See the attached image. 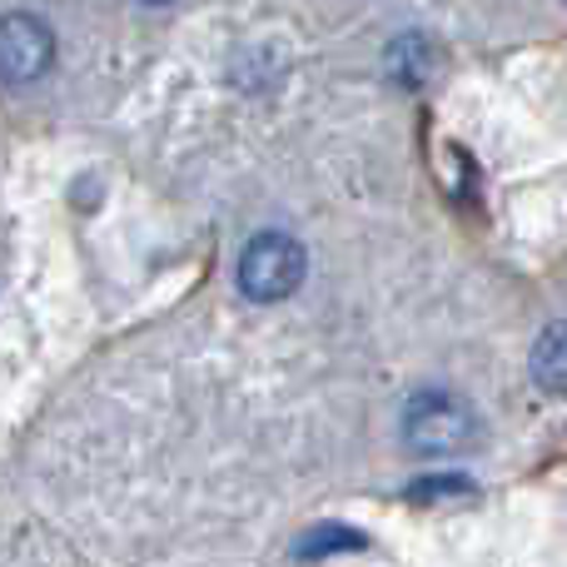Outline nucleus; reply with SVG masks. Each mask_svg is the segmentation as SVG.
Here are the masks:
<instances>
[{
    "label": "nucleus",
    "instance_id": "nucleus-5",
    "mask_svg": "<svg viewBox=\"0 0 567 567\" xmlns=\"http://www.w3.org/2000/svg\"><path fill=\"white\" fill-rule=\"evenodd\" d=\"M359 533H349V528H319V533H309V538H299V558H323L329 548H359Z\"/></svg>",
    "mask_w": 567,
    "mask_h": 567
},
{
    "label": "nucleus",
    "instance_id": "nucleus-4",
    "mask_svg": "<svg viewBox=\"0 0 567 567\" xmlns=\"http://www.w3.org/2000/svg\"><path fill=\"white\" fill-rule=\"evenodd\" d=\"M533 383L548 393H567V319L548 323L533 339Z\"/></svg>",
    "mask_w": 567,
    "mask_h": 567
},
{
    "label": "nucleus",
    "instance_id": "nucleus-1",
    "mask_svg": "<svg viewBox=\"0 0 567 567\" xmlns=\"http://www.w3.org/2000/svg\"><path fill=\"white\" fill-rule=\"evenodd\" d=\"M399 429H403V449L409 453H419V458H449V453H463L468 443H478L483 419L453 389H419L403 403Z\"/></svg>",
    "mask_w": 567,
    "mask_h": 567
},
{
    "label": "nucleus",
    "instance_id": "nucleus-2",
    "mask_svg": "<svg viewBox=\"0 0 567 567\" xmlns=\"http://www.w3.org/2000/svg\"><path fill=\"white\" fill-rule=\"evenodd\" d=\"M303 275H309V255H303V245L293 235H284V229L255 235L245 245V255H239V289L255 303L289 299L303 284Z\"/></svg>",
    "mask_w": 567,
    "mask_h": 567
},
{
    "label": "nucleus",
    "instance_id": "nucleus-3",
    "mask_svg": "<svg viewBox=\"0 0 567 567\" xmlns=\"http://www.w3.org/2000/svg\"><path fill=\"white\" fill-rule=\"evenodd\" d=\"M50 60H55V35L45 20L30 10L0 16V85H30L50 70Z\"/></svg>",
    "mask_w": 567,
    "mask_h": 567
},
{
    "label": "nucleus",
    "instance_id": "nucleus-6",
    "mask_svg": "<svg viewBox=\"0 0 567 567\" xmlns=\"http://www.w3.org/2000/svg\"><path fill=\"white\" fill-rule=\"evenodd\" d=\"M439 493H473V483L468 478H449V483H419V488H413V498H439Z\"/></svg>",
    "mask_w": 567,
    "mask_h": 567
}]
</instances>
